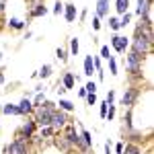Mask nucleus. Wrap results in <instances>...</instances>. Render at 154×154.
<instances>
[{"label": "nucleus", "instance_id": "17", "mask_svg": "<svg viewBox=\"0 0 154 154\" xmlns=\"http://www.w3.org/2000/svg\"><path fill=\"white\" fill-rule=\"evenodd\" d=\"M48 6L45 4H37L33 8H29V19H39V17H45L48 14Z\"/></svg>", "mask_w": 154, "mask_h": 154}, {"label": "nucleus", "instance_id": "4", "mask_svg": "<svg viewBox=\"0 0 154 154\" xmlns=\"http://www.w3.org/2000/svg\"><path fill=\"white\" fill-rule=\"evenodd\" d=\"M62 136H64V138H66V140L72 144V148H78L82 154H88V148L84 146L82 138H80V134L76 131V123H74V121H70V123H66V125H64Z\"/></svg>", "mask_w": 154, "mask_h": 154}, {"label": "nucleus", "instance_id": "36", "mask_svg": "<svg viewBox=\"0 0 154 154\" xmlns=\"http://www.w3.org/2000/svg\"><path fill=\"white\" fill-rule=\"evenodd\" d=\"M84 101H86V105H97V93H86V97H84Z\"/></svg>", "mask_w": 154, "mask_h": 154}, {"label": "nucleus", "instance_id": "21", "mask_svg": "<svg viewBox=\"0 0 154 154\" xmlns=\"http://www.w3.org/2000/svg\"><path fill=\"white\" fill-rule=\"evenodd\" d=\"M56 105H58V109H60V111H64V113H74V103L68 101V99H60Z\"/></svg>", "mask_w": 154, "mask_h": 154}, {"label": "nucleus", "instance_id": "32", "mask_svg": "<svg viewBox=\"0 0 154 154\" xmlns=\"http://www.w3.org/2000/svg\"><path fill=\"white\" fill-rule=\"evenodd\" d=\"M105 103H107V105H115V91H113V88H109V91H107Z\"/></svg>", "mask_w": 154, "mask_h": 154}, {"label": "nucleus", "instance_id": "11", "mask_svg": "<svg viewBox=\"0 0 154 154\" xmlns=\"http://www.w3.org/2000/svg\"><path fill=\"white\" fill-rule=\"evenodd\" d=\"M31 113H33V103H31L29 97H23V99L19 101V105H17V115H21V117H29Z\"/></svg>", "mask_w": 154, "mask_h": 154}, {"label": "nucleus", "instance_id": "46", "mask_svg": "<svg viewBox=\"0 0 154 154\" xmlns=\"http://www.w3.org/2000/svg\"><path fill=\"white\" fill-rule=\"evenodd\" d=\"M4 8H6V0H0V14L4 12Z\"/></svg>", "mask_w": 154, "mask_h": 154}, {"label": "nucleus", "instance_id": "34", "mask_svg": "<svg viewBox=\"0 0 154 154\" xmlns=\"http://www.w3.org/2000/svg\"><path fill=\"white\" fill-rule=\"evenodd\" d=\"M99 58H103V60H109V58H111V49H109V45H101Z\"/></svg>", "mask_w": 154, "mask_h": 154}, {"label": "nucleus", "instance_id": "38", "mask_svg": "<svg viewBox=\"0 0 154 154\" xmlns=\"http://www.w3.org/2000/svg\"><path fill=\"white\" fill-rule=\"evenodd\" d=\"M107 103L103 101V103H99V115H101V119H105V115H107Z\"/></svg>", "mask_w": 154, "mask_h": 154}, {"label": "nucleus", "instance_id": "47", "mask_svg": "<svg viewBox=\"0 0 154 154\" xmlns=\"http://www.w3.org/2000/svg\"><path fill=\"white\" fill-rule=\"evenodd\" d=\"M6 82V76H4V70H0V84Z\"/></svg>", "mask_w": 154, "mask_h": 154}, {"label": "nucleus", "instance_id": "28", "mask_svg": "<svg viewBox=\"0 0 154 154\" xmlns=\"http://www.w3.org/2000/svg\"><path fill=\"white\" fill-rule=\"evenodd\" d=\"M130 23H131V12H125V14L119 17V29H125Z\"/></svg>", "mask_w": 154, "mask_h": 154}, {"label": "nucleus", "instance_id": "29", "mask_svg": "<svg viewBox=\"0 0 154 154\" xmlns=\"http://www.w3.org/2000/svg\"><path fill=\"white\" fill-rule=\"evenodd\" d=\"M107 62H109V74H111V76H117L119 72H117V62H115V58L111 56Z\"/></svg>", "mask_w": 154, "mask_h": 154}, {"label": "nucleus", "instance_id": "41", "mask_svg": "<svg viewBox=\"0 0 154 154\" xmlns=\"http://www.w3.org/2000/svg\"><path fill=\"white\" fill-rule=\"evenodd\" d=\"M56 93H58L60 99H62V97H64V93H66V88H64V86H62V84L58 82V86H56Z\"/></svg>", "mask_w": 154, "mask_h": 154}, {"label": "nucleus", "instance_id": "44", "mask_svg": "<svg viewBox=\"0 0 154 154\" xmlns=\"http://www.w3.org/2000/svg\"><path fill=\"white\" fill-rule=\"evenodd\" d=\"M86 14H88V8H84V11L80 12V17H78V19H80V23H84V21H86Z\"/></svg>", "mask_w": 154, "mask_h": 154}, {"label": "nucleus", "instance_id": "26", "mask_svg": "<svg viewBox=\"0 0 154 154\" xmlns=\"http://www.w3.org/2000/svg\"><path fill=\"white\" fill-rule=\"evenodd\" d=\"M54 134H56V130H54V128H49V125L39 128V131H37V136H39V138H54Z\"/></svg>", "mask_w": 154, "mask_h": 154}, {"label": "nucleus", "instance_id": "30", "mask_svg": "<svg viewBox=\"0 0 154 154\" xmlns=\"http://www.w3.org/2000/svg\"><path fill=\"white\" fill-rule=\"evenodd\" d=\"M115 113H117V107H115V105H109V107H107L105 121H113V119H115Z\"/></svg>", "mask_w": 154, "mask_h": 154}, {"label": "nucleus", "instance_id": "42", "mask_svg": "<svg viewBox=\"0 0 154 154\" xmlns=\"http://www.w3.org/2000/svg\"><path fill=\"white\" fill-rule=\"evenodd\" d=\"M37 4H45V0H29V8H33Z\"/></svg>", "mask_w": 154, "mask_h": 154}, {"label": "nucleus", "instance_id": "31", "mask_svg": "<svg viewBox=\"0 0 154 154\" xmlns=\"http://www.w3.org/2000/svg\"><path fill=\"white\" fill-rule=\"evenodd\" d=\"M2 113H4V115H17V105L6 103V105L2 107Z\"/></svg>", "mask_w": 154, "mask_h": 154}, {"label": "nucleus", "instance_id": "40", "mask_svg": "<svg viewBox=\"0 0 154 154\" xmlns=\"http://www.w3.org/2000/svg\"><path fill=\"white\" fill-rule=\"evenodd\" d=\"M121 150H123V142H117L115 146H113V152L115 154H121Z\"/></svg>", "mask_w": 154, "mask_h": 154}, {"label": "nucleus", "instance_id": "12", "mask_svg": "<svg viewBox=\"0 0 154 154\" xmlns=\"http://www.w3.org/2000/svg\"><path fill=\"white\" fill-rule=\"evenodd\" d=\"M54 146H56V148H58L62 154H72V152H74L72 144L68 142V140H66L62 134H60V136H54Z\"/></svg>", "mask_w": 154, "mask_h": 154}, {"label": "nucleus", "instance_id": "7", "mask_svg": "<svg viewBox=\"0 0 154 154\" xmlns=\"http://www.w3.org/2000/svg\"><path fill=\"white\" fill-rule=\"evenodd\" d=\"M2 154H31V144L14 138L2 148Z\"/></svg>", "mask_w": 154, "mask_h": 154}, {"label": "nucleus", "instance_id": "45", "mask_svg": "<svg viewBox=\"0 0 154 154\" xmlns=\"http://www.w3.org/2000/svg\"><path fill=\"white\" fill-rule=\"evenodd\" d=\"M78 97H80V99H84V97H86V91H84V86H80V88H78Z\"/></svg>", "mask_w": 154, "mask_h": 154}, {"label": "nucleus", "instance_id": "9", "mask_svg": "<svg viewBox=\"0 0 154 154\" xmlns=\"http://www.w3.org/2000/svg\"><path fill=\"white\" fill-rule=\"evenodd\" d=\"M72 121V117H70V113H64V111H60V109H56L54 113H51V128L56 131H60V130H64V125L66 123H70Z\"/></svg>", "mask_w": 154, "mask_h": 154}, {"label": "nucleus", "instance_id": "33", "mask_svg": "<svg viewBox=\"0 0 154 154\" xmlns=\"http://www.w3.org/2000/svg\"><path fill=\"white\" fill-rule=\"evenodd\" d=\"M109 29L111 31H119V17H109Z\"/></svg>", "mask_w": 154, "mask_h": 154}, {"label": "nucleus", "instance_id": "6", "mask_svg": "<svg viewBox=\"0 0 154 154\" xmlns=\"http://www.w3.org/2000/svg\"><path fill=\"white\" fill-rule=\"evenodd\" d=\"M37 131V123L33 121V117L29 115V117H25V121L21 123V128L14 131V138H19V140H25V142L31 144V136Z\"/></svg>", "mask_w": 154, "mask_h": 154}, {"label": "nucleus", "instance_id": "20", "mask_svg": "<svg viewBox=\"0 0 154 154\" xmlns=\"http://www.w3.org/2000/svg\"><path fill=\"white\" fill-rule=\"evenodd\" d=\"M78 134H80V138H82L84 146H86V148L91 150V148H93V134L86 130V128H82V125H80V131H78Z\"/></svg>", "mask_w": 154, "mask_h": 154}, {"label": "nucleus", "instance_id": "35", "mask_svg": "<svg viewBox=\"0 0 154 154\" xmlns=\"http://www.w3.org/2000/svg\"><path fill=\"white\" fill-rule=\"evenodd\" d=\"M51 12H54L56 17H60V14L64 12V4H62V0H56V4H54V8H51Z\"/></svg>", "mask_w": 154, "mask_h": 154}, {"label": "nucleus", "instance_id": "16", "mask_svg": "<svg viewBox=\"0 0 154 154\" xmlns=\"http://www.w3.org/2000/svg\"><path fill=\"white\" fill-rule=\"evenodd\" d=\"M6 27H8L11 31H21V29H25V27H27V21L17 19V17H11V19L6 21Z\"/></svg>", "mask_w": 154, "mask_h": 154}, {"label": "nucleus", "instance_id": "15", "mask_svg": "<svg viewBox=\"0 0 154 154\" xmlns=\"http://www.w3.org/2000/svg\"><path fill=\"white\" fill-rule=\"evenodd\" d=\"M62 86H64L66 91H72V88L76 86V74H74V72H64V76H62Z\"/></svg>", "mask_w": 154, "mask_h": 154}, {"label": "nucleus", "instance_id": "22", "mask_svg": "<svg viewBox=\"0 0 154 154\" xmlns=\"http://www.w3.org/2000/svg\"><path fill=\"white\" fill-rule=\"evenodd\" d=\"M115 12L117 14L130 12V0H115Z\"/></svg>", "mask_w": 154, "mask_h": 154}, {"label": "nucleus", "instance_id": "8", "mask_svg": "<svg viewBox=\"0 0 154 154\" xmlns=\"http://www.w3.org/2000/svg\"><path fill=\"white\" fill-rule=\"evenodd\" d=\"M109 45L115 49L117 54H125L130 49V37L128 35H119V33H113L109 37Z\"/></svg>", "mask_w": 154, "mask_h": 154}, {"label": "nucleus", "instance_id": "1", "mask_svg": "<svg viewBox=\"0 0 154 154\" xmlns=\"http://www.w3.org/2000/svg\"><path fill=\"white\" fill-rule=\"evenodd\" d=\"M152 49H154L152 27H140V29H136L134 37H131V41H130V51L148 58V56H152Z\"/></svg>", "mask_w": 154, "mask_h": 154}, {"label": "nucleus", "instance_id": "48", "mask_svg": "<svg viewBox=\"0 0 154 154\" xmlns=\"http://www.w3.org/2000/svg\"><path fill=\"white\" fill-rule=\"evenodd\" d=\"M2 58H4V54H2V51H0V62H2Z\"/></svg>", "mask_w": 154, "mask_h": 154}, {"label": "nucleus", "instance_id": "2", "mask_svg": "<svg viewBox=\"0 0 154 154\" xmlns=\"http://www.w3.org/2000/svg\"><path fill=\"white\" fill-rule=\"evenodd\" d=\"M144 56L140 54H134V51H125L123 62H125V70H128V78L131 80H142V66H144Z\"/></svg>", "mask_w": 154, "mask_h": 154}, {"label": "nucleus", "instance_id": "3", "mask_svg": "<svg viewBox=\"0 0 154 154\" xmlns=\"http://www.w3.org/2000/svg\"><path fill=\"white\" fill-rule=\"evenodd\" d=\"M56 109H58V105H56L54 101H49V99H45L39 107H35L33 113H31V117H33V121L37 123V128L49 125V123H51V113H54ZM49 128H51V125H49Z\"/></svg>", "mask_w": 154, "mask_h": 154}, {"label": "nucleus", "instance_id": "37", "mask_svg": "<svg viewBox=\"0 0 154 154\" xmlns=\"http://www.w3.org/2000/svg\"><path fill=\"white\" fill-rule=\"evenodd\" d=\"M84 91L86 93H97V82L95 80H88V82L84 84Z\"/></svg>", "mask_w": 154, "mask_h": 154}, {"label": "nucleus", "instance_id": "27", "mask_svg": "<svg viewBox=\"0 0 154 154\" xmlns=\"http://www.w3.org/2000/svg\"><path fill=\"white\" fill-rule=\"evenodd\" d=\"M45 99H48V97H45V91H41V93H35L33 101H31V103H33V109H35V107H39L41 103H43V101H45Z\"/></svg>", "mask_w": 154, "mask_h": 154}, {"label": "nucleus", "instance_id": "19", "mask_svg": "<svg viewBox=\"0 0 154 154\" xmlns=\"http://www.w3.org/2000/svg\"><path fill=\"white\" fill-rule=\"evenodd\" d=\"M82 72H84V76H88V78H93V74H95V64H93V54L84 58V64H82Z\"/></svg>", "mask_w": 154, "mask_h": 154}, {"label": "nucleus", "instance_id": "10", "mask_svg": "<svg viewBox=\"0 0 154 154\" xmlns=\"http://www.w3.org/2000/svg\"><path fill=\"white\" fill-rule=\"evenodd\" d=\"M136 14L144 19V17H152V0H138L136 2Z\"/></svg>", "mask_w": 154, "mask_h": 154}, {"label": "nucleus", "instance_id": "5", "mask_svg": "<svg viewBox=\"0 0 154 154\" xmlns=\"http://www.w3.org/2000/svg\"><path fill=\"white\" fill-rule=\"evenodd\" d=\"M140 95H142L140 86H138V84H130L128 88H123V95L119 99V105L123 107V109H134V105H136V101L140 99Z\"/></svg>", "mask_w": 154, "mask_h": 154}, {"label": "nucleus", "instance_id": "43", "mask_svg": "<svg viewBox=\"0 0 154 154\" xmlns=\"http://www.w3.org/2000/svg\"><path fill=\"white\" fill-rule=\"evenodd\" d=\"M105 154H113V144L105 142Z\"/></svg>", "mask_w": 154, "mask_h": 154}, {"label": "nucleus", "instance_id": "14", "mask_svg": "<svg viewBox=\"0 0 154 154\" xmlns=\"http://www.w3.org/2000/svg\"><path fill=\"white\" fill-rule=\"evenodd\" d=\"M64 19H66V23H74L76 21V4H72V2H68V4H64Z\"/></svg>", "mask_w": 154, "mask_h": 154}, {"label": "nucleus", "instance_id": "23", "mask_svg": "<svg viewBox=\"0 0 154 154\" xmlns=\"http://www.w3.org/2000/svg\"><path fill=\"white\" fill-rule=\"evenodd\" d=\"M51 72H54L51 64H43V66L37 70V78H43V80H45V78H49V76H51Z\"/></svg>", "mask_w": 154, "mask_h": 154}, {"label": "nucleus", "instance_id": "13", "mask_svg": "<svg viewBox=\"0 0 154 154\" xmlns=\"http://www.w3.org/2000/svg\"><path fill=\"white\" fill-rule=\"evenodd\" d=\"M109 2H111V0H97V4H95V14L99 17V19L109 17Z\"/></svg>", "mask_w": 154, "mask_h": 154}, {"label": "nucleus", "instance_id": "18", "mask_svg": "<svg viewBox=\"0 0 154 154\" xmlns=\"http://www.w3.org/2000/svg\"><path fill=\"white\" fill-rule=\"evenodd\" d=\"M121 154H142V144L123 142V150H121Z\"/></svg>", "mask_w": 154, "mask_h": 154}, {"label": "nucleus", "instance_id": "25", "mask_svg": "<svg viewBox=\"0 0 154 154\" xmlns=\"http://www.w3.org/2000/svg\"><path fill=\"white\" fill-rule=\"evenodd\" d=\"M56 58H58L62 64H66V62H68V58H70L68 48H58V49H56Z\"/></svg>", "mask_w": 154, "mask_h": 154}, {"label": "nucleus", "instance_id": "24", "mask_svg": "<svg viewBox=\"0 0 154 154\" xmlns=\"http://www.w3.org/2000/svg\"><path fill=\"white\" fill-rule=\"evenodd\" d=\"M68 41H70V48H68L70 56H78V51H80V43H78V37H70Z\"/></svg>", "mask_w": 154, "mask_h": 154}, {"label": "nucleus", "instance_id": "39", "mask_svg": "<svg viewBox=\"0 0 154 154\" xmlns=\"http://www.w3.org/2000/svg\"><path fill=\"white\" fill-rule=\"evenodd\" d=\"M93 29H95V31H99V29H101V19H99V17H93Z\"/></svg>", "mask_w": 154, "mask_h": 154}]
</instances>
